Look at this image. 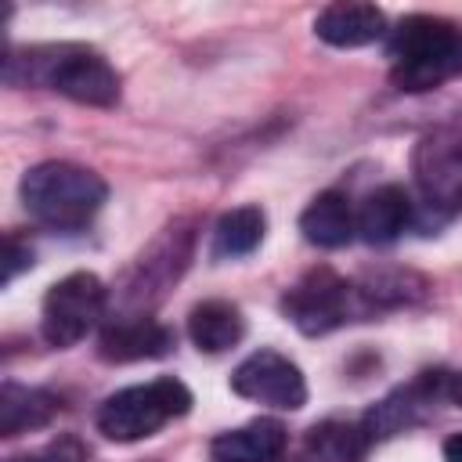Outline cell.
Returning <instances> with one entry per match:
<instances>
[{
  "instance_id": "7402d4cb",
  "label": "cell",
  "mask_w": 462,
  "mask_h": 462,
  "mask_svg": "<svg viewBox=\"0 0 462 462\" xmlns=\"http://www.w3.org/2000/svg\"><path fill=\"white\" fill-rule=\"evenodd\" d=\"M448 401L462 408V372H455V375L448 379Z\"/></svg>"
},
{
  "instance_id": "ffe728a7",
  "label": "cell",
  "mask_w": 462,
  "mask_h": 462,
  "mask_svg": "<svg viewBox=\"0 0 462 462\" xmlns=\"http://www.w3.org/2000/svg\"><path fill=\"white\" fill-rule=\"evenodd\" d=\"M25 267H32V249L22 245V242L11 235L7 245H4V282H14V274L25 271Z\"/></svg>"
},
{
  "instance_id": "5bb4252c",
  "label": "cell",
  "mask_w": 462,
  "mask_h": 462,
  "mask_svg": "<svg viewBox=\"0 0 462 462\" xmlns=\"http://www.w3.org/2000/svg\"><path fill=\"white\" fill-rule=\"evenodd\" d=\"M300 231L310 245L321 249H343L357 235V217L346 195L339 191H321L310 199V206L300 213Z\"/></svg>"
},
{
  "instance_id": "2e32d148",
  "label": "cell",
  "mask_w": 462,
  "mask_h": 462,
  "mask_svg": "<svg viewBox=\"0 0 462 462\" xmlns=\"http://www.w3.org/2000/svg\"><path fill=\"white\" fill-rule=\"evenodd\" d=\"M58 408H61L58 397L40 390V386L4 383V390H0V433L18 437L29 430H43L58 415Z\"/></svg>"
},
{
  "instance_id": "ac0fdd59",
  "label": "cell",
  "mask_w": 462,
  "mask_h": 462,
  "mask_svg": "<svg viewBox=\"0 0 462 462\" xmlns=\"http://www.w3.org/2000/svg\"><path fill=\"white\" fill-rule=\"evenodd\" d=\"M263 231H267V217L260 206L227 209L213 227V256H220V260L245 256L263 242Z\"/></svg>"
},
{
  "instance_id": "30bf717a",
  "label": "cell",
  "mask_w": 462,
  "mask_h": 462,
  "mask_svg": "<svg viewBox=\"0 0 462 462\" xmlns=\"http://www.w3.org/2000/svg\"><path fill=\"white\" fill-rule=\"evenodd\" d=\"M170 350H173V328H166L162 321L144 318V314H130V318L112 321L97 339L101 361H112V365L152 361V357H162Z\"/></svg>"
},
{
  "instance_id": "277c9868",
  "label": "cell",
  "mask_w": 462,
  "mask_h": 462,
  "mask_svg": "<svg viewBox=\"0 0 462 462\" xmlns=\"http://www.w3.org/2000/svg\"><path fill=\"white\" fill-rule=\"evenodd\" d=\"M188 408L191 390L173 375H159L152 383H137L105 397V404L97 408V430L116 444H130L159 433L166 422L188 415Z\"/></svg>"
},
{
  "instance_id": "e0dca14e",
  "label": "cell",
  "mask_w": 462,
  "mask_h": 462,
  "mask_svg": "<svg viewBox=\"0 0 462 462\" xmlns=\"http://www.w3.org/2000/svg\"><path fill=\"white\" fill-rule=\"evenodd\" d=\"M368 444H372V437H368L365 422L328 419L307 433V455L318 462H361Z\"/></svg>"
},
{
  "instance_id": "3957f363",
  "label": "cell",
  "mask_w": 462,
  "mask_h": 462,
  "mask_svg": "<svg viewBox=\"0 0 462 462\" xmlns=\"http://www.w3.org/2000/svg\"><path fill=\"white\" fill-rule=\"evenodd\" d=\"M108 184L76 162H40L22 177V206L29 217L54 231H76L94 220V213L105 206Z\"/></svg>"
},
{
  "instance_id": "8992f818",
  "label": "cell",
  "mask_w": 462,
  "mask_h": 462,
  "mask_svg": "<svg viewBox=\"0 0 462 462\" xmlns=\"http://www.w3.org/2000/svg\"><path fill=\"white\" fill-rule=\"evenodd\" d=\"M357 307V292L346 278H339L332 267H314L307 271L285 296H282V314L303 332V336H325L339 328Z\"/></svg>"
},
{
  "instance_id": "6da1fadb",
  "label": "cell",
  "mask_w": 462,
  "mask_h": 462,
  "mask_svg": "<svg viewBox=\"0 0 462 462\" xmlns=\"http://www.w3.org/2000/svg\"><path fill=\"white\" fill-rule=\"evenodd\" d=\"M4 79L11 87H51L69 101L112 108L119 101V72L83 43H43L29 51H7Z\"/></svg>"
},
{
  "instance_id": "52a82bcc",
  "label": "cell",
  "mask_w": 462,
  "mask_h": 462,
  "mask_svg": "<svg viewBox=\"0 0 462 462\" xmlns=\"http://www.w3.org/2000/svg\"><path fill=\"white\" fill-rule=\"evenodd\" d=\"M411 177L426 209L462 213V130L426 134L411 152Z\"/></svg>"
},
{
  "instance_id": "44dd1931",
  "label": "cell",
  "mask_w": 462,
  "mask_h": 462,
  "mask_svg": "<svg viewBox=\"0 0 462 462\" xmlns=\"http://www.w3.org/2000/svg\"><path fill=\"white\" fill-rule=\"evenodd\" d=\"M444 462H462V433H451L444 440Z\"/></svg>"
},
{
  "instance_id": "d6986e66",
  "label": "cell",
  "mask_w": 462,
  "mask_h": 462,
  "mask_svg": "<svg viewBox=\"0 0 462 462\" xmlns=\"http://www.w3.org/2000/svg\"><path fill=\"white\" fill-rule=\"evenodd\" d=\"M7 462H83V448H79V440L61 437V440H51V444L40 448V451L14 455V458H7Z\"/></svg>"
},
{
  "instance_id": "ba28073f",
  "label": "cell",
  "mask_w": 462,
  "mask_h": 462,
  "mask_svg": "<svg viewBox=\"0 0 462 462\" xmlns=\"http://www.w3.org/2000/svg\"><path fill=\"white\" fill-rule=\"evenodd\" d=\"M231 390L245 401L271 404L282 411H296L307 404L303 372L278 350H256L231 372Z\"/></svg>"
},
{
  "instance_id": "9c48e42d",
  "label": "cell",
  "mask_w": 462,
  "mask_h": 462,
  "mask_svg": "<svg viewBox=\"0 0 462 462\" xmlns=\"http://www.w3.org/2000/svg\"><path fill=\"white\" fill-rule=\"evenodd\" d=\"M448 372H422L419 379H411L408 386H397L390 397H383L361 422L368 430L372 440L393 437L401 430H411L415 422L426 419V411L433 408V401L444 393L448 397Z\"/></svg>"
},
{
  "instance_id": "7a4b0ae2",
  "label": "cell",
  "mask_w": 462,
  "mask_h": 462,
  "mask_svg": "<svg viewBox=\"0 0 462 462\" xmlns=\"http://www.w3.org/2000/svg\"><path fill=\"white\" fill-rule=\"evenodd\" d=\"M390 79L404 94L433 90L462 76V25L433 14H408L390 29Z\"/></svg>"
},
{
  "instance_id": "8fae6325",
  "label": "cell",
  "mask_w": 462,
  "mask_h": 462,
  "mask_svg": "<svg viewBox=\"0 0 462 462\" xmlns=\"http://www.w3.org/2000/svg\"><path fill=\"white\" fill-rule=\"evenodd\" d=\"M354 217H357V235L368 245H390V242L401 238V231L411 220V199H408L404 188L383 184V188H375L361 199Z\"/></svg>"
},
{
  "instance_id": "9a60e30c",
  "label": "cell",
  "mask_w": 462,
  "mask_h": 462,
  "mask_svg": "<svg viewBox=\"0 0 462 462\" xmlns=\"http://www.w3.org/2000/svg\"><path fill=\"white\" fill-rule=\"evenodd\" d=\"M188 336L202 354H224L245 336V318L227 300H206L191 310Z\"/></svg>"
},
{
  "instance_id": "4fadbf2b",
  "label": "cell",
  "mask_w": 462,
  "mask_h": 462,
  "mask_svg": "<svg viewBox=\"0 0 462 462\" xmlns=\"http://www.w3.org/2000/svg\"><path fill=\"white\" fill-rule=\"evenodd\" d=\"M314 32L332 47H365L386 32V14L375 4H328L314 18Z\"/></svg>"
},
{
  "instance_id": "5b68a950",
  "label": "cell",
  "mask_w": 462,
  "mask_h": 462,
  "mask_svg": "<svg viewBox=\"0 0 462 462\" xmlns=\"http://www.w3.org/2000/svg\"><path fill=\"white\" fill-rule=\"evenodd\" d=\"M105 285L90 271H72L58 278L43 296V318L40 332L51 346H72L79 343L105 314Z\"/></svg>"
},
{
  "instance_id": "7c38bea8",
  "label": "cell",
  "mask_w": 462,
  "mask_h": 462,
  "mask_svg": "<svg viewBox=\"0 0 462 462\" xmlns=\"http://www.w3.org/2000/svg\"><path fill=\"white\" fill-rule=\"evenodd\" d=\"M289 444V433L278 419H253L238 430L213 437V462H274Z\"/></svg>"
}]
</instances>
